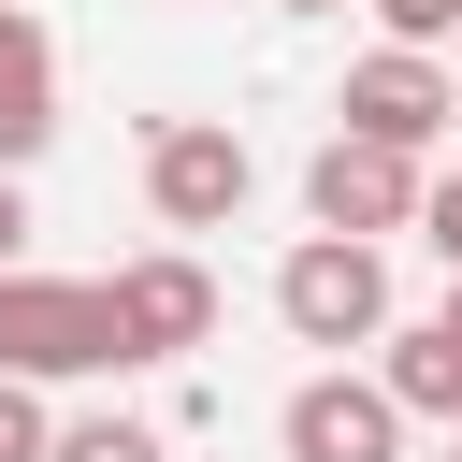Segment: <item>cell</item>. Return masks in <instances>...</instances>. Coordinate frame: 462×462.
Returning <instances> with one entry per match:
<instances>
[{
    "label": "cell",
    "mask_w": 462,
    "mask_h": 462,
    "mask_svg": "<svg viewBox=\"0 0 462 462\" xmlns=\"http://www.w3.org/2000/svg\"><path fill=\"white\" fill-rule=\"evenodd\" d=\"M0 375L14 390H58V375H116V303L101 274H0Z\"/></svg>",
    "instance_id": "cell-1"
},
{
    "label": "cell",
    "mask_w": 462,
    "mask_h": 462,
    "mask_svg": "<svg viewBox=\"0 0 462 462\" xmlns=\"http://www.w3.org/2000/svg\"><path fill=\"white\" fill-rule=\"evenodd\" d=\"M274 318H289V346H375V332H390V245L303 231V245L274 260Z\"/></svg>",
    "instance_id": "cell-2"
},
{
    "label": "cell",
    "mask_w": 462,
    "mask_h": 462,
    "mask_svg": "<svg viewBox=\"0 0 462 462\" xmlns=\"http://www.w3.org/2000/svg\"><path fill=\"white\" fill-rule=\"evenodd\" d=\"M245 188H260V159H245L231 116H159L144 130V217L159 231H231Z\"/></svg>",
    "instance_id": "cell-3"
},
{
    "label": "cell",
    "mask_w": 462,
    "mask_h": 462,
    "mask_svg": "<svg viewBox=\"0 0 462 462\" xmlns=\"http://www.w3.org/2000/svg\"><path fill=\"white\" fill-rule=\"evenodd\" d=\"M101 303H116V361H188V346L217 332V274H202L188 245L116 260V274H101Z\"/></svg>",
    "instance_id": "cell-4"
},
{
    "label": "cell",
    "mask_w": 462,
    "mask_h": 462,
    "mask_svg": "<svg viewBox=\"0 0 462 462\" xmlns=\"http://www.w3.org/2000/svg\"><path fill=\"white\" fill-rule=\"evenodd\" d=\"M346 144H390V159H433L448 144V58H419V43H375V58H346Z\"/></svg>",
    "instance_id": "cell-5"
},
{
    "label": "cell",
    "mask_w": 462,
    "mask_h": 462,
    "mask_svg": "<svg viewBox=\"0 0 462 462\" xmlns=\"http://www.w3.org/2000/svg\"><path fill=\"white\" fill-rule=\"evenodd\" d=\"M303 217L318 231H346V245H390V231H419V159H390V144H318L303 159Z\"/></svg>",
    "instance_id": "cell-6"
},
{
    "label": "cell",
    "mask_w": 462,
    "mask_h": 462,
    "mask_svg": "<svg viewBox=\"0 0 462 462\" xmlns=\"http://www.w3.org/2000/svg\"><path fill=\"white\" fill-rule=\"evenodd\" d=\"M274 448H289V462H404V404H390L375 375H346V361H332V375H303V390H289Z\"/></svg>",
    "instance_id": "cell-7"
},
{
    "label": "cell",
    "mask_w": 462,
    "mask_h": 462,
    "mask_svg": "<svg viewBox=\"0 0 462 462\" xmlns=\"http://www.w3.org/2000/svg\"><path fill=\"white\" fill-rule=\"evenodd\" d=\"M43 144H58V43L0 0V173H29Z\"/></svg>",
    "instance_id": "cell-8"
},
{
    "label": "cell",
    "mask_w": 462,
    "mask_h": 462,
    "mask_svg": "<svg viewBox=\"0 0 462 462\" xmlns=\"http://www.w3.org/2000/svg\"><path fill=\"white\" fill-rule=\"evenodd\" d=\"M43 462H173V448H159V419H58Z\"/></svg>",
    "instance_id": "cell-9"
},
{
    "label": "cell",
    "mask_w": 462,
    "mask_h": 462,
    "mask_svg": "<svg viewBox=\"0 0 462 462\" xmlns=\"http://www.w3.org/2000/svg\"><path fill=\"white\" fill-rule=\"evenodd\" d=\"M419 245L462 274V159H448V173H419Z\"/></svg>",
    "instance_id": "cell-10"
},
{
    "label": "cell",
    "mask_w": 462,
    "mask_h": 462,
    "mask_svg": "<svg viewBox=\"0 0 462 462\" xmlns=\"http://www.w3.org/2000/svg\"><path fill=\"white\" fill-rule=\"evenodd\" d=\"M43 448H58V419H43V390H14V375H0V462H43Z\"/></svg>",
    "instance_id": "cell-11"
},
{
    "label": "cell",
    "mask_w": 462,
    "mask_h": 462,
    "mask_svg": "<svg viewBox=\"0 0 462 462\" xmlns=\"http://www.w3.org/2000/svg\"><path fill=\"white\" fill-rule=\"evenodd\" d=\"M375 29H390V43H419V58H433V43H448V29H462V0H375Z\"/></svg>",
    "instance_id": "cell-12"
},
{
    "label": "cell",
    "mask_w": 462,
    "mask_h": 462,
    "mask_svg": "<svg viewBox=\"0 0 462 462\" xmlns=\"http://www.w3.org/2000/svg\"><path fill=\"white\" fill-rule=\"evenodd\" d=\"M14 260H29V188L0 173V274H14Z\"/></svg>",
    "instance_id": "cell-13"
},
{
    "label": "cell",
    "mask_w": 462,
    "mask_h": 462,
    "mask_svg": "<svg viewBox=\"0 0 462 462\" xmlns=\"http://www.w3.org/2000/svg\"><path fill=\"white\" fill-rule=\"evenodd\" d=\"M419 332H433V346H448V390H462V289H448V303H433V318H419Z\"/></svg>",
    "instance_id": "cell-14"
},
{
    "label": "cell",
    "mask_w": 462,
    "mask_h": 462,
    "mask_svg": "<svg viewBox=\"0 0 462 462\" xmlns=\"http://www.w3.org/2000/svg\"><path fill=\"white\" fill-rule=\"evenodd\" d=\"M448 144H462V72H448Z\"/></svg>",
    "instance_id": "cell-15"
},
{
    "label": "cell",
    "mask_w": 462,
    "mask_h": 462,
    "mask_svg": "<svg viewBox=\"0 0 462 462\" xmlns=\"http://www.w3.org/2000/svg\"><path fill=\"white\" fill-rule=\"evenodd\" d=\"M289 14H332V0H289Z\"/></svg>",
    "instance_id": "cell-16"
},
{
    "label": "cell",
    "mask_w": 462,
    "mask_h": 462,
    "mask_svg": "<svg viewBox=\"0 0 462 462\" xmlns=\"http://www.w3.org/2000/svg\"><path fill=\"white\" fill-rule=\"evenodd\" d=\"M448 462H462V433H448Z\"/></svg>",
    "instance_id": "cell-17"
}]
</instances>
